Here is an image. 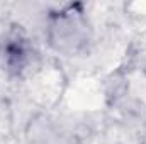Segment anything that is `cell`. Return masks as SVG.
Returning a JSON list of instances; mask_svg holds the SVG:
<instances>
[{
	"instance_id": "6da1fadb",
	"label": "cell",
	"mask_w": 146,
	"mask_h": 144,
	"mask_svg": "<svg viewBox=\"0 0 146 144\" xmlns=\"http://www.w3.org/2000/svg\"><path fill=\"white\" fill-rule=\"evenodd\" d=\"M3 58L9 68H14V70L22 68L27 59V49L24 41L17 36L7 37V41L3 42Z\"/></svg>"
}]
</instances>
